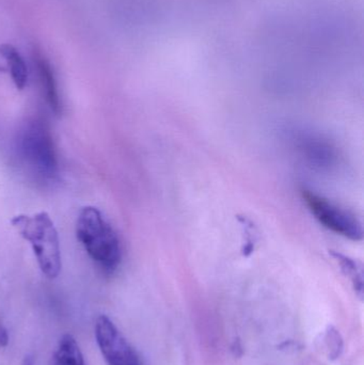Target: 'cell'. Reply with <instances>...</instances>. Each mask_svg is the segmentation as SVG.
I'll return each instance as SVG.
<instances>
[{"mask_svg": "<svg viewBox=\"0 0 364 365\" xmlns=\"http://www.w3.org/2000/svg\"><path fill=\"white\" fill-rule=\"evenodd\" d=\"M19 164L34 181L51 184L59 177L55 143L46 122L31 119L24 124L15 140Z\"/></svg>", "mask_w": 364, "mask_h": 365, "instance_id": "1", "label": "cell"}, {"mask_svg": "<svg viewBox=\"0 0 364 365\" xmlns=\"http://www.w3.org/2000/svg\"><path fill=\"white\" fill-rule=\"evenodd\" d=\"M77 240L92 261L106 274L118 269L122 259L121 244L110 223L94 206H85L76 222Z\"/></svg>", "mask_w": 364, "mask_h": 365, "instance_id": "2", "label": "cell"}, {"mask_svg": "<svg viewBox=\"0 0 364 365\" xmlns=\"http://www.w3.org/2000/svg\"><path fill=\"white\" fill-rule=\"evenodd\" d=\"M24 240L31 245L41 272L49 279H55L61 272V251L59 236L47 212L19 215L11 220Z\"/></svg>", "mask_w": 364, "mask_h": 365, "instance_id": "3", "label": "cell"}, {"mask_svg": "<svg viewBox=\"0 0 364 365\" xmlns=\"http://www.w3.org/2000/svg\"><path fill=\"white\" fill-rule=\"evenodd\" d=\"M303 197L310 212L325 227L354 242L363 240V225L354 215L312 191L303 190Z\"/></svg>", "mask_w": 364, "mask_h": 365, "instance_id": "4", "label": "cell"}, {"mask_svg": "<svg viewBox=\"0 0 364 365\" xmlns=\"http://www.w3.org/2000/svg\"><path fill=\"white\" fill-rule=\"evenodd\" d=\"M95 338L108 365H142L138 353L115 324L102 315L96 319Z\"/></svg>", "mask_w": 364, "mask_h": 365, "instance_id": "5", "label": "cell"}, {"mask_svg": "<svg viewBox=\"0 0 364 365\" xmlns=\"http://www.w3.org/2000/svg\"><path fill=\"white\" fill-rule=\"evenodd\" d=\"M36 63L45 100H46L51 111L56 115H60V113H62V104L61 101H60L55 75H53V71L51 70V64L43 57H36Z\"/></svg>", "mask_w": 364, "mask_h": 365, "instance_id": "6", "label": "cell"}, {"mask_svg": "<svg viewBox=\"0 0 364 365\" xmlns=\"http://www.w3.org/2000/svg\"><path fill=\"white\" fill-rule=\"evenodd\" d=\"M0 53L6 61L10 71L11 78L17 90H24L28 83V68L19 51L10 44L0 46Z\"/></svg>", "mask_w": 364, "mask_h": 365, "instance_id": "7", "label": "cell"}, {"mask_svg": "<svg viewBox=\"0 0 364 365\" xmlns=\"http://www.w3.org/2000/svg\"><path fill=\"white\" fill-rule=\"evenodd\" d=\"M53 365H85L83 354L74 336L64 334L53 356Z\"/></svg>", "mask_w": 364, "mask_h": 365, "instance_id": "8", "label": "cell"}, {"mask_svg": "<svg viewBox=\"0 0 364 365\" xmlns=\"http://www.w3.org/2000/svg\"><path fill=\"white\" fill-rule=\"evenodd\" d=\"M333 257L339 264L343 274L350 279L353 287L359 297L363 296V274L359 264L354 259L339 252H333Z\"/></svg>", "mask_w": 364, "mask_h": 365, "instance_id": "9", "label": "cell"}, {"mask_svg": "<svg viewBox=\"0 0 364 365\" xmlns=\"http://www.w3.org/2000/svg\"><path fill=\"white\" fill-rule=\"evenodd\" d=\"M325 351L329 359L335 360L341 356L343 351V339H342L340 332L333 326H329L324 332Z\"/></svg>", "mask_w": 364, "mask_h": 365, "instance_id": "10", "label": "cell"}, {"mask_svg": "<svg viewBox=\"0 0 364 365\" xmlns=\"http://www.w3.org/2000/svg\"><path fill=\"white\" fill-rule=\"evenodd\" d=\"M9 343L8 330L4 324L0 322V347H6Z\"/></svg>", "mask_w": 364, "mask_h": 365, "instance_id": "11", "label": "cell"}, {"mask_svg": "<svg viewBox=\"0 0 364 365\" xmlns=\"http://www.w3.org/2000/svg\"><path fill=\"white\" fill-rule=\"evenodd\" d=\"M21 365H34L33 356H26L25 359H24L23 362H21Z\"/></svg>", "mask_w": 364, "mask_h": 365, "instance_id": "12", "label": "cell"}]
</instances>
